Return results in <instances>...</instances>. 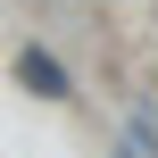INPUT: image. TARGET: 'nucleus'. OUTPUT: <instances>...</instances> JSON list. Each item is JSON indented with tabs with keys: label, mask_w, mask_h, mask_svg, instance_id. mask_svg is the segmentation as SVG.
Listing matches in <instances>:
<instances>
[{
	"label": "nucleus",
	"mask_w": 158,
	"mask_h": 158,
	"mask_svg": "<svg viewBox=\"0 0 158 158\" xmlns=\"http://www.w3.org/2000/svg\"><path fill=\"white\" fill-rule=\"evenodd\" d=\"M17 75H25V83H33L42 100H67V75H58V58H42V50H25V58H17Z\"/></svg>",
	"instance_id": "obj_1"
}]
</instances>
